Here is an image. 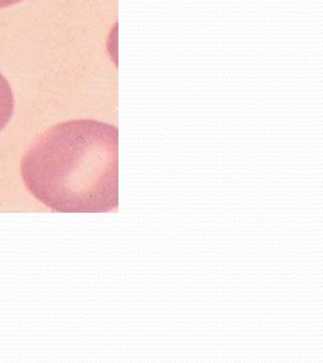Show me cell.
<instances>
[{
	"mask_svg": "<svg viewBox=\"0 0 323 363\" xmlns=\"http://www.w3.org/2000/svg\"><path fill=\"white\" fill-rule=\"evenodd\" d=\"M118 146L113 125L61 122L27 150L22 177L33 196L58 211H109L118 204Z\"/></svg>",
	"mask_w": 323,
	"mask_h": 363,
	"instance_id": "cell-1",
	"label": "cell"
},
{
	"mask_svg": "<svg viewBox=\"0 0 323 363\" xmlns=\"http://www.w3.org/2000/svg\"><path fill=\"white\" fill-rule=\"evenodd\" d=\"M15 112V96L7 79L0 72V132L9 124Z\"/></svg>",
	"mask_w": 323,
	"mask_h": 363,
	"instance_id": "cell-2",
	"label": "cell"
},
{
	"mask_svg": "<svg viewBox=\"0 0 323 363\" xmlns=\"http://www.w3.org/2000/svg\"><path fill=\"white\" fill-rule=\"evenodd\" d=\"M22 1L23 0H0V9L10 7Z\"/></svg>",
	"mask_w": 323,
	"mask_h": 363,
	"instance_id": "cell-3",
	"label": "cell"
}]
</instances>
